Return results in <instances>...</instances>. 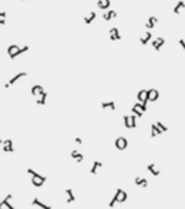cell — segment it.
<instances>
[{
	"label": "cell",
	"mask_w": 185,
	"mask_h": 209,
	"mask_svg": "<svg viewBox=\"0 0 185 209\" xmlns=\"http://www.w3.org/2000/svg\"><path fill=\"white\" fill-rule=\"evenodd\" d=\"M25 76H27V73H26V71H22V73H19V74H16L15 77H12L10 80H9V83L6 84V87H10L12 84H15V83L17 82V80H20V78L25 77Z\"/></svg>",
	"instance_id": "obj_7"
},
{
	"label": "cell",
	"mask_w": 185,
	"mask_h": 209,
	"mask_svg": "<svg viewBox=\"0 0 185 209\" xmlns=\"http://www.w3.org/2000/svg\"><path fill=\"white\" fill-rule=\"evenodd\" d=\"M156 22H158V19H156L155 16H151L149 17V21H147V23H146V28L147 29H152V28L156 25Z\"/></svg>",
	"instance_id": "obj_23"
},
{
	"label": "cell",
	"mask_w": 185,
	"mask_h": 209,
	"mask_svg": "<svg viewBox=\"0 0 185 209\" xmlns=\"http://www.w3.org/2000/svg\"><path fill=\"white\" fill-rule=\"evenodd\" d=\"M163 44H165V39H163L162 36H159V38H156V39H153L152 41V47L156 51H161V48L163 47Z\"/></svg>",
	"instance_id": "obj_6"
},
{
	"label": "cell",
	"mask_w": 185,
	"mask_h": 209,
	"mask_svg": "<svg viewBox=\"0 0 185 209\" xmlns=\"http://www.w3.org/2000/svg\"><path fill=\"white\" fill-rule=\"evenodd\" d=\"M156 125H158V127H159V128H161V129H162V131H163V132H165V131H168V128L165 127V125H163L162 122H156Z\"/></svg>",
	"instance_id": "obj_31"
},
{
	"label": "cell",
	"mask_w": 185,
	"mask_h": 209,
	"mask_svg": "<svg viewBox=\"0 0 185 209\" xmlns=\"http://www.w3.org/2000/svg\"><path fill=\"white\" fill-rule=\"evenodd\" d=\"M132 110H133V113H136L139 118H142V115H143V110L140 109V103H139V102H137V103L132 108Z\"/></svg>",
	"instance_id": "obj_19"
},
{
	"label": "cell",
	"mask_w": 185,
	"mask_h": 209,
	"mask_svg": "<svg viewBox=\"0 0 185 209\" xmlns=\"http://www.w3.org/2000/svg\"><path fill=\"white\" fill-rule=\"evenodd\" d=\"M32 205H33V206H39V208H42V209H49V208H51L49 205H46V203H42V202H41V200H39L38 198H35V199H33Z\"/></svg>",
	"instance_id": "obj_16"
},
{
	"label": "cell",
	"mask_w": 185,
	"mask_h": 209,
	"mask_svg": "<svg viewBox=\"0 0 185 209\" xmlns=\"http://www.w3.org/2000/svg\"><path fill=\"white\" fill-rule=\"evenodd\" d=\"M162 129L156 125V124H153L152 127H151V137H158L159 134H162Z\"/></svg>",
	"instance_id": "obj_13"
},
{
	"label": "cell",
	"mask_w": 185,
	"mask_h": 209,
	"mask_svg": "<svg viewBox=\"0 0 185 209\" xmlns=\"http://www.w3.org/2000/svg\"><path fill=\"white\" fill-rule=\"evenodd\" d=\"M12 199V195H7L6 196V199H3V202L0 203V209H3V208H7V209H15L13 208V205L9 203V200Z\"/></svg>",
	"instance_id": "obj_11"
},
{
	"label": "cell",
	"mask_w": 185,
	"mask_h": 209,
	"mask_svg": "<svg viewBox=\"0 0 185 209\" xmlns=\"http://www.w3.org/2000/svg\"><path fill=\"white\" fill-rule=\"evenodd\" d=\"M114 147L117 150H120V151H123V150L127 148V139H126L125 137H119V138H116V141H114Z\"/></svg>",
	"instance_id": "obj_2"
},
{
	"label": "cell",
	"mask_w": 185,
	"mask_h": 209,
	"mask_svg": "<svg viewBox=\"0 0 185 209\" xmlns=\"http://www.w3.org/2000/svg\"><path fill=\"white\" fill-rule=\"evenodd\" d=\"M101 108H103V109L116 110V103L114 102H103V103H101Z\"/></svg>",
	"instance_id": "obj_21"
},
{
	"label": "cell",
	"mask_w": 185,
	"mask_h": 209,
	"mask_svg": "<svg viewBox=\"0 0 185 209\" xmlns=\"http://www.w3.org/2000/svg\"><path fill=\"white\" fill-rule=\"evenodd\" d=\"M159 99V92L156 89H151V90H147V100H151V102H155V100Z\"/></svg>",
	"instance_id": "obj_5"
},
{
	"label": "cell",
	"mask_w": 185,
	"mask_h": 209,
	"mask_svg": "<svg viewBox=\"0 0 185 209\" xmlns=\"http://www.w3.org/2000/svg\"><path fill=\"white\" fill-rule=\"evenodd\" d=\"M27 173H29V174H32V184L35 187H41L45 182H46V177L41 176V174H38V173H35L32 169H29V170H27Z\"/></svg>",
	"instance_id": "obj_1"
},
{
	"label": "cell",
	"mask_w": 185,
	"mask_h": 209,
	"mask_svg": "<svg viewBox=\"0 0 185 209\" xmlns=\"http://www.w3.org/2000/svg\"><path fill=\"white\" fill-rule=\"evenodd\" d=\"M7 54L10 57L12 60H15L17 55H20V48L17 47V45H10L9 48H7Z\"/></svg>",
	"instance_id": "obj_3"
},
{
	"label": "cell",
	"mask_w": 185,
	"mask_h": 209,
	"mask_svg": "<svg viewBox=\"0 0 185 209\" xmlns=\"http://www.w3.org/2000/svg\"><path fill=\"white\" fill-rule=\"evenodd\" d=\"M36 102H38V104H45V103H46V93L44 92V93L38 97V100H36Z\"/></svg>",
	"instance_id": "obj_29"
},
{
	"label": "cell",
	"mask_w": 185,
	"mask_h": 209,
	"mask_svg": "<svg viewBox=\"0 0 185 209\" xmlns=\"http://www.w3.org/2000/svg\"><path fill=\"white\" fill-rule=\"evenodd\" d=\"M0 23H2V25H5V23H6V21H5V17H0Z\"/></svg>",
	"instance_id": "obj_35"
},
{
	"label": "cell",
	"mask_w": 185,
	"mask_h": 209,
	"mask_svg": "<svg viewBox=\"0 0 185 209\" xmlns=\"http://www.w3.org/2000/svg\"><path fill=\"white\" fill-rule=\"evenodd\" d=\"M31 93H32L35 97H38V96H41V94L44 93V87H42L41 84H36V86H33V87L31 89Z\"/></svg>",
	"instance_id": "obj_9"
},
{
	"label": "cell",
	"mask_w": 185,
	"mask_h": 209,
	"mask_svg": "<svg viewBox=\"0 0 185 209\" xmlns=\"http://www.w3.org/2000/svg\"><path fill=\"white\" fill-rule=\"evenodd\" d=\"M182 9H185V2H178V3L175 5V7H174V13L180 15Z\"/></svg>",
	"instance_id": "obj_18"
},
{
	"label": "cell",
	"mask_w": 185,
	"mask_h": 209,
	"mask_svg": "<svg viewBox=\"0 0 185 209\" xmlns=\"http://www.w3.org/2000/svg\"><path fill=\"white\" fill-rule=\"evenodd\" d=\"M114 198L117 202H125L126 199H127V193H126L123 189H117L114 193Z\"/></svg>",
	"instance_id": "obj_4"
},
{
	"label": "cell",
	"mask_w": 185,
	"mask_h": 209,
	"mask_svg": "<svg viewBox=\"0 0 185 209\" xmlns=\"http://www.w3.org/2000/svg\"><path fill=\"white\" fill-rule=\"evenodd\" d=\"M116 16H117L116 10H109V12H106V13H103L104 21H110V19H113V17H116Z\"/></svg>",
	"instance_id": "obj_15"
},
{
	"label": "cell",
	"mask_w": 185,
	"mask_h": 209,
	"mask_svg": "<svg viewBox=\"0 0 185 209\" xmlns=\"http://www.w3.org/2000/svg\"><path fill=\"white\" fill-rule=\"evenodd\" d=\"M120 38H122V36H120L119 29H117V28H111V29H110V39H111V41H119Z\"/></svg>",
	"instance_id": "obj_12"
},
{
	"label": "cell",
	"mask_w": 185,
	"mask_h": 209,
	"mask_svg": "<svg viewBox=\"0 0 185 209\" xmlns=\"http://www.w3.org/2000/svg\"><path fill=\"white\" fill-rule=\"evenodd\" d=\"M137 118H139V116L136 115V113H135V115H132L130 116V122H132V129H135V128H136V119Z\"/></svg>",
	"instance_id": "obj_30"
},
{
	"label": "cell",
	"mask_w": 185,
	"mask_h": 209,
	"mask_svg": "<svg viewBox=\"0 0 185 209\" xmlns=\"http://www.w3.org/2000/svg\"><path fill=\"white\" fill-rule=\"evenodd\" d=\"M75 142L78 144V145H81V144H82V139H81L80 137H77V138H75Z\"/></svg>",
	"instance_id": "obj_32"
},
{
	"label": "cell",
	"mask_w": 185,
	"mask_h": 209,
	"mask_svg": "<svg viewBox=\"0 0 185 209\" xmlns=\"http://www.w3.org/2000/svg\"><path fill=\"white\" fill-rule=\"evenodd\" d=\"M94 19H96V13H94V12H91V13H90V15H88V16H85L84 17V22L87 23H91L92 21H94Z\"/></svg>",
	"instance_id": "obj_26"
},
{
	"label": "cell",
	"mask_w": 185,
	"mask_h": 209,
	"mask_svg": "<svg viewBox=\"0 0 185 209\" xmlns=\"http://www.w3.org/2000/svg\"><path fill=\"white\" fill-rule=\"evenodd\" d=\"M136 96H137V102H145V103L149 102L147 100V90H139V93Z\"/></svg>",
	"instance_id": "obj_10"
},
{
	"label": "cell",
	"mask_w": 185,
	"mask_h": 209,
	"mask_svg": "<svg viewBox=\"0 0 185 209\" xmlns=\"http://www.w3.org/2000/svg\"><path fill=\"white\" fill-rule=\"evenodd\" d=\"M147 170L151 171L153 176H159V170L156 169V165H155V164H149V165H147Z\"/></svg>",
	"instance_id": "obj_25"
},
{
	"label": "cell",
	"mask_w": 185,
	"mask_h": 209,
	"mask_svg": "<svg viewBox=\"0 0 185 209\" xmlns=\"http://www.w3.org/2000/svg\"><path fill=\"white\" fill-rule=\"evenodd\" d=\"M97 6L100 7V9H109L110 7V0H98L97 2Z\"/></svg>",
	"instance_id": "obj_17"
},
{
	"label": "cell",
	"mask_w": 185,
	"mask_h": 209,
	"mask_svg": "<svg viewBox=\"0 0 185 209\" xmlns=\"http://www.w3.org/2000/svg\"><path fill=\"white\" fill-rule=\"evenodd\" d=\"M101 167H103V163H100V161H94V164H92L90 173H91V174H97V171L100 170Z\"/></svg>",
	"instance_id": "obj_14"
},
{
	"label": "cell",
	"mask_w": 185,
	"mask_h": 209,
	"mask_svg": "<svg viewBox=\"0 0 185 209\" xmlns=\"http://www.w3.org/2000/svg\"><path fill=\"white\" fill-rule=\"evenodd\" d=\"M3 151H5V153H13V151H15L12 139H5V141H3Z\"/></svg>",
	"instance_id": "obj_8"
},
{
	"label": "cell",
	"mask_w": 185,
	"mask_h": 209,
	"mask_svg": "<svg viewBox=\"0 0 185 209\" xmlns=\"http://www.w3.org/2000/svg\"><path fill=\"white\" fill-rule=\"evenodd\" d=\"M71 157H72V158L75 160L77 163H81L82 160H84L82 154H81V153H78V151H72V153H71Z\"/></svg>",
	"instance_id": "obj_20"
},
{
	"label": "cell",
	"mask_w": 185,
	"mask_h": 209,
	"mask_svg": "<svg viewBox=\"0 0 185 209\" xmlns=\"http://www.w3.org/2000/svg\"><path fill=\"white\" fill-rule=\"evenodd\" d=\"M151 36H152V33H151L149 31H147V32L145 33V35H143V36L140 38V42H142L143 45H146L147 42H149V39H151Z\"/></svg>",
	"instance_id": "obj_24"
},
{
	"label": "cell",
	"mask_w": 185,
	"mask_h": 209,
	"mask_svg": "<svg viewBox=\"0 0 185 209\" xmlns=\"http://www.w3.org/2000/svg\"><path fill=\"white\" fill-rule=\"evenodd\" d=\"M27 50H29V47H23V48H20V54H23V52H26Z\"/></svg>",
	"instance_id": "obj_34"
},
{
	"label": "cell",
	"mask_w": 185,
	"mask_h": 209,
	"mask_svg": "<svg viewBox=\"0 0 185 209\" xmlns=\"http://www.w3.org/2000/svg\"><path fill=\"white\" fill-rule=\"evenodd\" d=\"M180 45L184 48V51H185V41H184V39H180Z\"/></svg>",
	"instance_id": "obj_33"
},
{
	"label": "cell",
	"mask_w": 185,
	"mask_h": 209,
	"mask_svg": "<svg viewBox=\"0 0 185 209\" xmlns=\"http://www.w3.org/2000/svg\"><path fill=\"white\" fill-rule=\"evenodd\" d=\"M123 122H125V127L127 129H132V122H130V116H123Z\"/></svg>",
	"instance_id": "obj_27"
},
{
	"label": "cell",
	"mask_w": 185,
	"mask_h": 209,
	"mask_svg": "<svg viewBox=\"0 0 185 209\" xmlns=\"http://www.w3.org/2000/svg\"><path fill=\"white\" fill-rule=\"evenodd\" d=\"M65 193H67V196H68V199H67L68 202H74V200H75V198H74V193H72V190H71V189H67Z\"/></svg>",
	"instance_id": "obj_28"
},
{
	"label": "cell",
	"mask_w": 185,
	"mask_h": 209,
	"mask_svg": "<svg viewBox=\"0 0 185 209\" xmlns=\"http://www.w3.org/2000/svg\"><path fill=\"white\" fill-rule=\"evenodd\" d=\"M135 183H136L137 186H140V187H147V180H146V179L136 177V179H135Z\"/></svg>",
	"instance_id": "obj_22"
},
{
	"label": "cell",
	"mask_w": 185,
	"mask_h": 209,
	"mask_svg": "<svg viewBox=\"0 0 185 209\" xmlns=\"http://www.w3.org/2000/svg\"><path fill=\"white\" fill-rule=\"evenodd\" d=\"M0 17H6V12H2V13H0Z\"/></svg>",
	"instance_id": "obj_36"
}]
</instances>
